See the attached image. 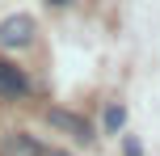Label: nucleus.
<instances>
[{"instance_id": "39448f33", "label": "nucleus", "mask_w": 160, "mask_h": 156, "mask_svg": "<svg viewBox=\"0 0 160 156\" xmlns=\"http://www.w3.org/2000/svg\"><path fill=\"white\" fill-rule=\"evenodd\" d=\"M127 123V106H105V131H122Z\"/></svg>"}, {"instance_id": "7ed1b4c3", "label": "nucleus", "mask_w": 160, "mask_h": 156, "mask_svg": "<svg viewBox=\"0 0 160 156\" xmlns=\"http://www.w3.org/2000/svg\"><path fill=\"white\" fill-rule=\"evenodd\" d=\"M0 93H4V97H25V93H30L25 72L13 68V63H4V59H0Z\"/></svg>"}, {"instance_id": "0eeeda50", "label": "nucleus", "mask_w": 160, "mask_h": 156, "mask_svg": "<svg viewBox=\"0 0 160 156\" xmlns=\"http://www.w3.org/2000/svg\"><path fill=\"white\" fill-rule=\"evenodd\" d=\"M42 156H72V152H59V148H51V152H42Z\"/></svg>"}, {"instance_id": "20e7f679", "label": "nucleus", "mask_w": 160, "mask_h": 156, "mask_svg": "<svg viewBox=\"0 0 160 156\" xmlns=\"http://www.w3.org/2000/svg\"><path fill=\"white\" fill-rule=\"evenodd\" d=\"M4 156H42V148L34 143V135H8V143H4Z\"/></svg>"}, {"instance_id": "f257e3e1", "label": "nucleus", "mask_w": 160, "mask_h": 156, "mask_svg": "<svg viewBox=\"0 0 160 156\" xmlns=\"http://www.w3.org/2000/svg\"><path fill=\"white\" fill-rule=\"evenodd\" d=\"M30 42H34V17L17 13L0 21V47H30Z\"/></svg>"}, {"instance_id": "f03ea898", "label": "nucleus", "mask_w": 160, "mask_h": 156, "mask_svg": "<svg viewBox=\"0 0 160 156\" xmlns=\"http://www.w3.org/2000/svg\"><path fill=\"white\" fill-rule=\"evenodd\" d=\"M47 123L55 127V131H63V135H72V139H80V143H88L93 135H88V123L80 114H72V110H47Z\"/></svg>"}, {"instance_id": "6e6552de", "label": "nucleus", "mask_w": 160, "mask_h": 156, "mask_svg": "<svg viewBox=\"0 0 160 156\" xmlns=\"http://www.w3.org/2000/svg\"><path fill=\"white\" fill-rule=\"evenodd\" d=\"M47 4H55V8H63V4H72V0H47Z\"/></svg>"}, {"instance_id": "423d86ee", "label": "nucleus", "mask_w": 160, "mask_h": 156, "mask_svg": "<svg viewBox=\"0 0 160 156\" xmlns=\"http://www.w3.org/2000/svg\"><path fill=\"white\" fill-rule=\"evenodd\" d=\"M122 148H127V156H143V152H139V143H135V139H127Z\"/></svg>"}]
</instances>
